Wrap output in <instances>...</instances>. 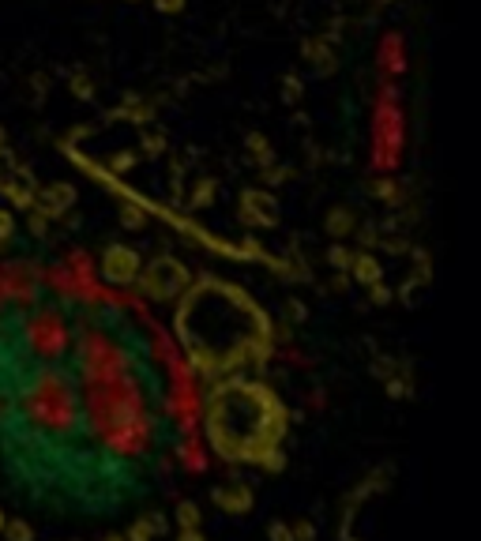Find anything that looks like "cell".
Returning a JSON list of instances; mask_svg holds the SVG:
<instances>
[{
  "instance_id": "cell-9",
  "label": "cell",
  "mask_w": 481,
  "mask_h": 541,
  "mask_svg": "<svg viewBox=\"0 0 481 541\" xmlns=\"http://www.w3.org/2000/svg\"><path fill=\"white\" fill-rule=\"evenodd\" d=\"M158 12H181L185 8V0H155Z\"/></svg>"
},
{
  "instance_id": "cell-8",
  "label": "cell",
  "mask_w": 481,
  "mask_h": 541,
  "mask_svg": "<svg viewBox=\"0 0 481 541\" xmlns=\"http://www.w3.org/2000/svg\"><path fill=\"white\" fill-rule=\"evenodd\" d=\"M125 226L128 230H140L143 226V215L136 211V207H125Z\"/></svg>"
},
{
  "instance_id": "cell-6",
  "label": "cell",
  "mask_w": 481,
  "mask_h": 541,
  "mask_svg": "<svg viewBox=\"0 0 481 541\" xmlns=\"http://www.w3.org/2000/svg\"><path fill=\"white\" fill-rule=\"evenodd\" d=\"M350 267H354L357 282H365V286H376V282H380V263H376L373 256H357Z\"/></svg>"
},
{
  "instance_id": "cell-5",
  "label": "cell",
  "mask_w": 481,
  "mask_h": 541,
  "mask_svg": "<svg viewBox=\"0 0 481 541\" xmlns=\"http://www.w3.org/2000/svg\"><path fill=\"white\" fill-rule=\"evenodd\" d=\"M0 188H4V192L19 203V207H31V203H34V185L23 177V173H19V177H8V181H0Z\"/></svg>"
},
{
  "instance_id": "cell-10",
  "label": "cell",
  "mask_w": 481,
  "mask_h": 541,
  "mask_svg": "<svg viewBox=\"0 0 481 541\" xmlns=\"http://www.w3.org/2000/svg\"><path fill=\"white\" fill-rule=\"evenodd\" d=\"M128 166H132V158H113V170H128Z\"/></svg>"
},
{
  "instance_id": "cell-2",
  "label": "cell",
  "mask_w": 481,
  "mask_h": 541,
  "mask_svg": "<svg viewBox=\"0 0 481 541\" xmlns=\"http://www.w3.org/2000/svg\"><path fill=\"white\" fill-rule=\"evenodd\" d=\"M140 256L132 252V248L125 245H109L106 252H102V275H106V282H113V286H128V282L140 279Z\"/></svg>"
},
{
  "instance_id": "cell-1",
  "label": "cell",
  "mask_w": 481,
  "mask_h": 541,
  "mask_svg": "<svg viewBox=\"0 0 481 541\" xmlns=\"http://www.w3.org/2000/svg\"><path fill=\"white\" fill-rule=\"evenodd\" d=\"M140 286H143V294L147 297H155V301H170V297H177L188 286L185 263L173 260V256H158V260H151V267L140 275Z\"/></svg>"
},
{
  "instance_id": "cell-7",
  "label": "cell",
  "mask_w": 481,
  "mask_h": 541,
  "mask_svg": "<svg viewBox=\"0 0 481 541\" xmlns=\"http://www.w3.org/2000/svg\"><path fill=\"white\" fill-rule=\"evenodd\" d=\"M12 230H16L12 215H8V211H0V241H8V237H12Z\"/></svg>"
},
{
  "instance_id": "cell-4",
  "label": "cell",
  "mask_w": 481,
  "mask_h": 541,
  "mask_svg": "<svg viewBox=\"0 0 481 541\" xmlns=\"http://www.w3.org/2000/svg\"><path fill=\"white\" fill-rule=\"evenodd\" d=\"M34 203H38V215H61V211H68L72 203H76V188L72 185H49L46 192H38L34 196Z\"/></svg>"
},
{
  "instance_id": "cell-3",
  "label": "cell",
  "mask_w": 481,
  "mask_h": 541,
  "mask_svg": "<svg viewBox=\"0 0 481 541\" xmlns=\"http://www.w3.org/2000/svg\"><path fill=\"white\" fill-rule=\"evenodd\" d=\"M241 218L249 226H275L279 222V203L271 200L267 192H260V188H249L241 196Z\"/></svg>"
}]
</instances>
